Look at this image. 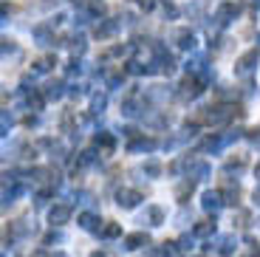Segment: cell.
<instances>
[{
  "label": "cell",
  "instance_id": "6da1fadb",
  "mask_svg": "<svg viewBox=\"0 0 260 257\" xmlns=\"http://www.w3.org/2000/svg\"><path fill=\"white\" fill-rule=\"evenodd\" d=\"M153 51H156V57H153V62L147 65V74H170L173 68H176V62H173V57H170V54L164 51L161 45H156Z\"/></svg>",
  "mask_w": 260,
  "mask_h": 257
},
{
  "label": "cell",
  "instance_id": "7a4b0ae2",
  "mask_svg": "<svg viewBox=\"0 0 260 257\" xmlns=\"http://www.w3.org/2000/svg\"><path fill=\"white\" fill-rule=\"evenodd\" d=\"M257 59H260V51H257V48H249V51L243 54L238 62H235V74H238V77H246V74H252L254 65H257Z\"/></svg>",
  "mask_w": 260,
  "mask_h": 257
},
{
  "label": "cell",
  "instance_id": "3957f363",
  "mask_svg": "<svg viewBox=\"0 0 260 257\" xmlns=\"http://www.w3.org/2000/svg\"><path fill=\"white\" fill-rule=\"evenodd\" d=\"M178 88H181L178 93H181L184 99H195V97H198V93L204 90V79H201V77H195V74H192V77H187L181 85H178Z\"/></svg>",
  "mask_w": 260,
  "mask_h": 257
},
{
  "label": "cell",
  "instance_id": "277c9868",
  "mask_svg": "<svg viewBox=\"0 0 260 257\" xmlns=\"http://www.w3.org/2000/svg\"><path fill=\"white\" fill-rule=\"evenodd\" d=\"M68 218H71V206H65V204H54L51 209H48V220H51L54 226L68 223Z\"/></svg>",
  "mask_w": 260,
  "mask_h": 257
},
{
  "label": "cell",
  "instance_id": "5b68a950",
  "mask_svg": "<svg viewBox=\"0 0 260 257\" xmlns=\"http://www.w3.org/2000/svg\"><path fill=\"white\" fill-rule=\"evenodd\" d=\"M139 201H142V192H136V189H119L116 192V204L122 209H133Z\"/></svg>",
  "mask_w": 260,
  "mask_h": 257
},
{
  "label": "cell",
  "instance_id": "8992f818",
  "mask_svg": "<svg viewBox=\"0 0 260 257\" xmlns=\"http://www.w3.org/2000/svg\"><path fill=\"white\" fill-rule=\"evenodd\" d=\"M235 17H238V6H235V3H223V6L215 12V23H218V26H229Z\"/></svg>",
  "mask_w": 260,
  "mask_h": 257
},
{
  "label": "cell",
  "instance_id": "52a82bcc",
  "mask_svg": "<svg viewBox=\"0 0 260 257\" xmlns=\"http://www.w3.org/2000/svg\"><path fill=\"white\" fill-rule=\"evenodd\" d=\"M201 206L207 209V212H218V209L223 206V195H221V192H204Z\"/></svg>",
  "mask_w": 260,
  "mask_h": 257
},
{
  "label": "cell",
  "instance_id": "ba28073f",
  "mask_svg": "<svg viewBox=\"0 0 260 257\" xmlns=\"http://www.w3.org/2000/svg\"><path fill=\"white\" fill-rule=\"evenodd\" d=\"M176 45L184 48V51H192L195 48V34L189 31V28H178L176 31Z\"/></svg>",
  "mask_w": 260,
  "mask_h": 257
},
{
  "label": "cell",
  "instance_id": "9c48e42d",
  "mask_svg": "<svg viewBox=\"0 0 260 257\" xmlns=\"http://www.w3.org/2000/svg\"><path fill=\"white\" fill-rule=\"evenodd\" d=\"M119 26H122L119 20H102V23L96 26V37H99V40H108L111 34H116Z\"/></svg>",
  "mask_w": 260,
  "mask_h": 257
},
{
  "label": "cell",
  "instance_id": "30bf717a",
  "mask_svg": "<svg viewBox=\"0 0 260 257\" xmlns=\"http://www.w3.org/2000/svg\"><path fill=\"white\" fill-rule=\"evenodd\" d=\"M147 243H150V238L144 235V232H133V235H127V238H124V246H127L130 251L142 249V246H147Z\"/></svg>",
  "mask_w": 260,
  "mask_h": 257
},
{
  "label": "cell",
  "instance_id": "8fae6325",
  "mask_svg": "<svg viewBox=\"0 0 260 257\" xmlns=\"http://www.w3.org/2000/svg\"><path fill=\"white\" fill-rule=\"evenodd\" d=\"M176 249H178L176 243H158V246H153V249H147V257H173Z\"/></svg>",
  "mask_w": 260,
  "mask_h": 257
},
{
  "label": "cell",
  "instance_id": "7c38bea8",
  "mask_svg": "<svg viewBox=\"0 0 260 257\" xmlns=\"http://www.w3.org/2000/svg\"><path fill=\"white\" fill-rule=\"evenodd\" d=\"M99 223H102V220H99L93 212H82V215H79V226L88 229V232H99Z\"/></svg>",
  "mask_w": 260,
  "mask_h": 257
},
{
  "label": "cell",
  "instance_id": "4fadbf2b",
  "mask_svg": "<svg viewBox=\"0 0 260 257\" xmlns=\"http://www.w3.org/2000/svg\"><path fill=\"white\" fill-rule=\"evenodd\" d=\"M235 246H238V243H235V238H232V235H226V238L218 240V254H221V257H232L235 254Z\"/></svg>",
  "mask_w": 260,
  "mask_h": 257
},
{
  "label": "cell",
  "instance_id": "5bb4252c",
  "mask_svg": "<svg viewBox=\"0 0 260 257\" xmlns=\"http://www.w3.org/2000/svg\"><path fill=\"white\" fill-rule=\"evenodd\" d=\"M153 147H156L153 139H133V142H130V153H150Z\"/></svg>",
  "mask_w": 260,
  "mask_h": 257
},
{
  "label": "cell",
  "instance_id": "9a60e30c",
  "mask_svg": "<svg viewBox=\"0 0 260 257\" xmlns=\"http://www.w3.org/2000/svg\"><path fill=\"white\" fill-rule=\"evenodd\" d=\"M93 142H96V147L108 150V153H111V150L116 147V139H113L111 133H96V139H93Z\"/></svg>",
  "mask_w": 260,
  "mask_h": 257
},
{
  "label": "cell",
  "instance_id": "2e32d148",
  "mask_svg": "<svg viewBox=\"0 0 260 257\" xmlns=\"http://www.w3.org/2000/svg\"><path fill=\"white\" fill-rule=\"evenodd\" d=\"M43 97H46V99H59V97H62V82H57V79L48 82L46 90H43Z\"/></svg>",
  "mask_w": 260,
  "mask_h": 257
},
{
  "label": "cell",
  "instance_id": "e0dca14e",
  "mask_svg": "<svg viewBox=\"0 0 260 257\" xmlns=\"http://www.w3.org/2000/svg\"><path fill=\"white\" fill-rule=\"evenodd\" d=\"M207 175H209L207 164H189V178H192V181H204Z\"/></svg>",
  "mask_w": 260,
  "mask_h": 257
},
{
  "label": "cell",
  "instance_id": "ac0fdd59",
  "mask_svg": "<svg viewBox=\"0 0 260 257\" xmlns=\"http://www.w3.org/2000/svg\"><path fill=\"white\" fill-rule=\"evenodd\" d=\"M34 34H37L40 45H51V43H54V37H51V31H48V26H37V28H34Z\"/></svg>",
  "mask_w": 260,
  "mask_h": 257
},
{
  "label": "cell",
  "instance_id": "d6986e66",
  "mask_svg": "<svg viewBox=\"0 0 260 257\" xmlns=\"http://www.w3.org/2000/svg\"><path fill=\"white\" fill-rule=\"evenodd\" d=\"M212 232H215V223H212V220H201V223L195 226V235H198V238H209Z\"/></svg>",
  "mask_w": 260,
  "mask_h": 257
},
{
  "label": "cell",
  "instance_id": "ffe728a7",
  "mask_svg": "<svg viewBox=\"0 0 260 257\" xmlns=\"http://www.w3.org/2000/svg\"><path fill=\"white\" fill-rule=\"evenodd\" d=\"M238 192H241V189H238V184H229L226 189H221L223 204H235V201H238Z\"/></svg>",
  "mask_w": 260,
  "mask_h": 257
},
{
  "label": "cell",
  "instance_id": "44dd1931",
  "mask_svg": "<svg viewBox=\"0 0 260 257\" xmlns=\"http://www.w3.org/2000/svg\"><path fill=\"white\" fill-rule=\"evenodd\" d=\"M147 218H150V223H153V226H161V220H164L161 206H150V209H147Z\"/></svg>",
  "mask_w": 260,
  "mask_h": 257
},
{
  "label": "cell",
  "instance_id": "7402d4cb",
  "mask_svg": "<svg viewBox=\"0 0 260 257\" xmlns=\"http://www.w3.org/2000/svg\"><path fill=\"white\" fill-rule=\"evenodd\" d=\"M105 105H108V99H105V93H93L91 97V110L93 113H102Z\"/></svg>",
  "mask_w": 260,
  "mask_h": 257
},
{
  "label": "cell",
  "instance_id": "603a6c76",
  "mask_svg": "<svg viewBox=\"0 0 260 257\" xmlns=\"http://www.w3.org/2000/svg\"><path fill=\"white\" fill-rule=\"evenodd\" d=\"M119 235H122V226L119 223H108L102 229V238H119Z\"/></svg>",
  "mask_w": 260,
  "mask_h": 257
},
{
  "label": "cell",
  "instance_id": "cb8c5ba5",
  "mask_svg": "<svg viewBox=\"0 0 260 257\" xmlns=\"http://www.w3.org/2000/svg\"><path fill=\"white\" fill-rule=\"evenodd\" d=\"M189 192H192V181L187 178V181H184V184H178V189H176V198H181V201H184V198H187Z\"/></svg>",
  "mask_w": 260,
  "mask_h": 257
},
{
  "label": "cell",
  "instance_id": "d4e9b609",
  "mask_svg": "<svg viewBox=\"0 0 260 257\" xmlns=\"http://www.w3.org/2000/svg\"><path fill=\"white\" fill-rule=\"evenodd\" d=\"M144 173H147V175H153V178H156V175L161 173V164H158V161H147V164H144Z\"/></svg>",
  "mask_w": 260,
  "mask_h": 257
},
{
  "label": "cell",
  "instance_id": "484cf974",
  "mask_svg": "<svg viewBox=\"0 0 260 257\" xmlns=\"http://www.w3.org/2000/svg\"><path fill=\"white\" fill-rule=\"evenodd\" d=\"M71 48H74V54H82L85 51V40L82 37H74L71 40Z\"/></svg>",
  "mask_w": 260,
  "mask_h": 257
},
{
  "label": "cell",
  "instance_id": "4316f807",
  "mask_svg": "<svg viewBox=\"0 0 260 257\" xmlns=\"http://www.w3.org/2000/svg\"><path fill=\"white\" fill-rule=\"evenodd\" d=\"M51 65H54V59H51V57H46V59H40V62L34 65V71H48Z\"/></svg>",
  "mask_w": 260,
  "mask_h": 257
},
{
  "label": "cell",
  "instance_id": "83f0119b",
  "mask_svg": "<svg viewBox=\"0 0 260 257\" xmlns=\"http://www.w3.org/2000/svg\"><path fill=\"white\" fill-rule=\"evenodd\" d=\"M243 164H246L243 158H232V161H226V173H232V170H241Z\"/></svg>",
  "mask_w": 260,
  "mask_h": 257
},
{
  "label": "cell",
  "instance_id": "f1b7e54d",
  "mask_svg": "<svg viewBox=\"0 0 260 257\" xmlns=\"http://www.w3.org/2000/svg\"><path fill=\"white\" fill-rule=\"evenodd\" d=\"M122 74H108V85H111V88H119V85H122Z\"/></svg>",
  "mask_w": 260,
  "mask_h": 257
},
{
  "label": "cell",
  "instance_id": "f546056e",
  "mask_svg": "<svg viewBox=\"0 0 260 257\" xmlns=\"http://www.w3.org/2000/svg\"><path fill=\"white\" fill-rule=\"evenodd\" d=\"M178 249H181V251H189V249H192V238H189V235H184V238L178 240Z\"/></svg>",
  "mask_w": 260,
  "mask_h": 257
},
{
  "label": "cell",
  "instance_id": "4dcf8cb0",
  "mask_svg": "<svg viewBox=\"0 0 260 257\" xmlns=\"http://www.w3.org/2000/svg\"><path fill=\"white\" fill-rule=\"evenodd\" d=\"M127 71H130V74H144V71H147V65H139V62H127Z\"/></svg>",
  "mask_w": 260,
  "mask_h": 257
},
{
  "label": "cell",
  "instance_id": "1f68e13d",
  "mask_svg": "<svg viewBox=\"0 0 260 257\" xmlns=\"http://www.w3.org/2000/svg\"><path fill=\"white\" fill-rule=\"evenodd\" d=\"M59 240H62V235H59V232H48V235H46V246L59 243Z\"/></svg>",
  "mask_w": 260,
  "mask_h": 257
},
{
  "label": "cell",
  "instance_id": "d6a6232c",
  "mask_svg": "<svg viewBox=\"0 0 260 257\" xmlns=\"http://www.w3.org/2000/svg\"><path fill=\"white\" fill-rule=\"evenodd\" d=\"M139 3H142L144 9H150V6H153V0H139Z\"/></svg>",
  "mask_w": 260,
  "mask_h": 257
},
{
  "label": "cell",
  "instance_id": "836d02e7",
  "mask_svg": "<svg viewBox=\"0 0 260 257\" xmlns=\"http://www.w3.org/2000/svg\"><path fill=\"white\" fill-rule=\"evenodd\" d=\"M254 201H257V204H260V186H257V189H254Z\"/></svg>",
  "mask_w": 260,
  "mask_h": 257
},
{
  "label": "cell",
  "instance_id": "e575fe53",
  "mask_svg": "<svg viewBox=\"0 0 260 257\" xmlns=\"http://www.w3.org/2000/svg\"><path fill=\"white\" fill-rule=\"evenodd\" d=\"M91 257H108V254H105V251H93Z\"/></svg>",
  "mask_w": 260,
  "mask_h": 257
},
{
  "label": "cell",
  "instance_id": "d590c367",
  "mask_svg": "<svg viewBox=\"0 0 260 257\" xmlns=\"http://www.w3.org/2000/svg\"><path fill=\"white\" fill-rule=\"evenodd\" d=\"M254 175H257V178H260V161H257V167H254Z\"/></svg>",
  "mask_w": 260,
  "mask_h": 257
},
{
  "label": "cell",
  "instance_id": "8d00e7d4",
  "mask_svg": "<svg viewBox=\"0 0 260 257\" xmlns=\"http://www.w3.org/2000/svg\"><path fill=\"white\" fill-rule=\"evenodd\" d=\"M51 257H65V254H51Z\"/></svg>",
  "mask_w": 260,
  "mask_h": 257
}]
</instances>
